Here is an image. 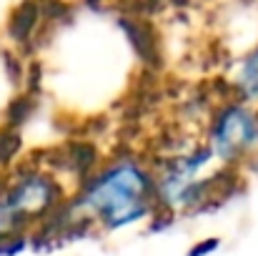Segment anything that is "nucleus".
<instances>
[{"label":"nucleus","mask_w":258,"mask_h":256,"mask_svg":"<svg viewBox=\"0 0 258 256\" xmlns=\"http://www.w3.org/2000/svg\"><path fill=\"white\" fill-rule=\"evenodd\" d=\"M258 143V116L243 106H223L211 128V153L231 161Z\"/></svg>","instance_id":"obj_2"},{"label":"nucleus","mask_w":258,"mask_h":256,"mask_svg":"<svg viewBox=\"0 0 258 256\" xmlns=\"http://www.w3.org/2000/svg\"><path fill=\"white\" fill-rule=\"evenodd\" d=\"M66 161H68L66 166L73 171V173L88 176L93 171V166H95V161H98V153H95V148L90 143H73V146H68Z\"/></svg>","instance_id":"obj_6"},{"label":"nucleus","mask_w":258,"mask_h":256,"mask_svg":"<svg viewBox=\"0 0 258 256\" xmlns=\"http://www.w3.org/2000/svg\"><path fill=\"white\" fill-rule=\"evenodd\" d=\"M30 111H33V98L28 95V98H18V100H13L10 103V126L15 123H23L28 116H30Z\"/></svg>","instance_id":"obj_7"},{"label":"nucleus","mask_w":258,"mask_h":256,"mask_svg":"<svg viewBox=\"0 0 258 256\" xmlns=\"http://www.w3.org/2000/svg\"><path fill=\"white\" fill-rule=\"evenodd\" d=\"M236 93L243 100H256L258 98V50L246 58L241 66V76L236 81Z\"/></svg>","instance_id":"obj_5"},{"label":"nucleus","mask_w":258,"mask_h":256,"mask_svg":"<svg viewBox=\"0 0 258 256\" xmlns=\"http://www.w3.org/2000/svg\"><path fill=\"white\" fill-rule=\"evenodd\" d=\"M43 13H40V5L33 3V0H25L13 15H10V25H8V33L18 40V43H25L33 38L38 23H40Z\"/></svg>","instance_id":"obj_4"},{"label":"nucleus","mask_w":258,"mask_h":256,"mask_svg":"<svg viewBox=\"0 0 258 256\" xmlns=\"http://www.w3.org/2000/svg\"><path fill=\"white\" fill-rule=\"evenodd\" d=\"M218 246V241L216 239H208V244H203V246H196V249H190V256H203L208 254L211 249H216Z\"/></svg>","instance_id":"obj_8"},{"label":"nucleus","mask_w":258,"mask_h":256,"mask_svg":"<svg viewBox=\"0 0 258 256\" xmlns=\"http://www.w3.org/2000/svg\"><path fill=\"white\" fill-rule=\"evenodd\" d=\"M120 25L125 28V33L131 38V45L138 53V58L143 63H148V66H158L161 63V53H158V43H156L153 30L146 23H141L138 18H123Z\"/></svg>","instance_id":"obj_3"},{"label":"nucleus","mask_w":258,"mask_h":256,"mask_svg":"<svg viewBox=\"0 0 258 256\" xmlns=\"http://www.w3.org/2000/svg\"><path fill=\"white\" fill-rule=\"evenodd\" d=\"M156 201L158 196L153 178L138 164L118 161L100 176L90 178L71 206L90 224L98 221L105 229H120L148 216Z\"/></svg>","instance_id":"obj_1"}]
</instances>
